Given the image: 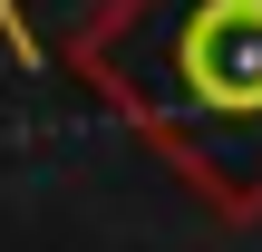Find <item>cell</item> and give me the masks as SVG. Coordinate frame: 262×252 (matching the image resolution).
<instances>
[{"label": "cell", "mask_w": 262, "mask_h": 252, "mask_svg": "<svg viewBox=\"0 0 262 252\" xmlns=\"http://www.w3.org/2000/svg\"><path fill=\"white\" fill-rule=\"evenodd\" d=\"M88 78L214 214H262V0H107L68 39Z\"/></svg>", "instance_id": "1"}]
</instances>
